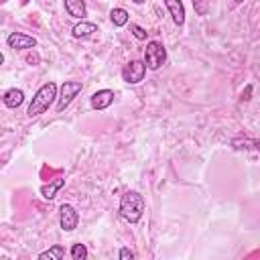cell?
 I'll return each instance as SVG.
<instances>
[{
    "instance_id": "6da1fadb",
    "label": "cell",
    "mask_w": 260,
    "mask_h": 260,
    "mask_svg": "<svg viewBox=\"0 0 260 260\" xmlns=\"http://www.w3.org/2000/svg\"><path fill=\"white\" fill-rule=\"evenodd\" d=\"M57 100V83L55 81H47L43 83L37 93L32 95L30 104H28V110H26V116L28 118H37L41 116L43 112H47L51 108V104Z\"/></svg>"
},
{
    "instance_id": "7a4b0ae2",
    "label": "cell",
    "mask_w": 260,
    "mask_h": 260,
    "mask_svg": "<svg viewBox=\"0 0 260 260\" xmlns=\"http://www.w3.org/2000/svg\"><path fill=\"white\" fill-rule=\"evenodd\" d=\"M144 197L138 191H126L120 199V215L128 221V223H138L144 215Z\"/></svg>"
},
{
    "instance_id": "3957f363",
    "label": "cell",
    "mask_w": 260,
    "mask_h": 260,
    "mask_svg": "<svg viewBox=\"0 0 260 260\" xmlns=\"http://www.w3.org/2000/svg\"><path fill=\"white\" fill-rule=\"evenodd\" d=\"M167 61V49L160 41H148L146 43V49H144V63L148 69L156 71L165 65Z\"/></svg>"
},
{
    "instance_id": "277c9868",
    "label": "cell",
    "mask_w": 260,
    "mask_h": 260,
    "mask_svg": "<svg viewBox=\"0 0 260 260\" xmlns=\"http://www.w3.org/2000/svg\"><path fill=\"white\" fill-rule=\"evenodd\" d=\"M81 89H83V83H81V81H63L61 87H59V95H57V106H55V110L61 114V112L73 102V98H77V93H81Z\"/></svg>"
},
{
    "instance_id": "5b68a950",
    "label": "cell",
    "mask_w": 260,
    "mask_h": 260,
    "mask_svg": "<svg viewBox=\"0 0 260 260\" xmlns=\"http://www.w3.org/2000/svg\"><path fill=\"white\" fill-rule=\"evenodd\" d=\"M146 69H148V67H146L144 61L134 59V61H130V63H126V65L122 67V79H124L126 83H130V85H136V83H140V81L144 79Z\"/></svg>"
},
{
    "instance_id": "8992f818",
    "label": "cell",
    "mask_w": 260,
    "mask_h": 260,
    "mask_svg": "<svg viewBox=\"0 0 260 260\" xmlns=\"http://www.w3.org/2000/svg\"><path fill=\"white\" fill-rule=\"evenodd\" d=\"M77 223H79L77 209L73 205H69V203H63L59 207V225H61V230L63 232H73L77 228Z\"/></svg>"
},
{
    "instance_id": "52a82bcc",
    "label": "cell",
    "mask_w": 260,
    "mask_h": 260,
    "mask_svg": "<svg viewBox=\"0 0 260 260\" xmlns=\"http://www.w3.org/2000/svg\"><path fill=\"white\" fill-rule=\"evenodd\" d=\"M6 43L10 49H16V51H24V49H35L37 47V39L32 35H26V32H10L6 37Z\"/></svg>"
},
{
    "instance_id": "ba28073f",
    "label": "cell",
    "mask_w": 260,
    "mask_h": 260,
    "mask_svg": "<svg viewBox=\"0 0 260 260\" xmlns=\"http://www.w3.org/2000/svg\"><path fill=\"white\" fill-rule=\"evenodd\" d=\"M114 91L112 89H98L91 98H89V104H91V108L93 110H106V108H110L112 104H114Z\"/></svg>"
},
{
    "instance_id": "9c48e42d",
    "label": "cell",
    "mask_w": 260,
    "mask_h": 260,
    "mask_svg": "<svg viewBox=\"0 0 260 260\" xmlns=\"http://www.w3.org/2000/svg\"><path fill=\"white\" fill-rule=\"evenodd\" d=\"M162 2H165L167 10H169L173 22L177 26H183L185 24V6H183V0H162Z\"/></svg>"
},
{
    "instance_id": "30bf717a",
    "label": "cell",
    "mask_w": 260,
    "mask_h": 260,
    "mask_svg": "<svg viewBox=\"0 0 260 260\" xmlns=\"http://www.w3.org/2000/svg\"><path fill=\"white\" fill-rule=\"evenodd\" d=\"M98 32V24L95 22H87V20H81V22H77L73 28H71V35L75 37V39H89V37H93Z\"/></svg>"
},
{
    "instance_id": "8fae6325",
    "label": "cell",
    "mask_w": 260,
    "mask_h": 260,
    "mask_svg": "<svg viewBox=\"0 0 260 260\" xmlns=\"http://www.w3.org/2000/svg\"><path fill=\"white\" fill-rule=\"evenodd\" d=\"M2 102H4L6 108H12V110H14V108L22 106V102H24V91H22V89H16V87L6 89L4 95H2Z\"/></svg>"
},
{
    "instance_id": "7c38bea8",
    "label": "cell",
    "mask_w": 260,
    "mask_h": 260,
    "mask_svg": "<svg viewBox=\"0 0 260 260\" xmlns=\"http://www.w3.org/2000/svg\"><path fill=\"white\" fill-rule=\"evenodd\" d=\"M65 12L73 18L83 20V16L87 14V6L83 0H65Z\"/></svg>"
},
{
    "instance_id": "4fadbf2b",
    "label": "cell",
    "mask_w": 260,
    "mask_h": 260,
    "mask_svg": "<svg viewBox=\"0 0 260 260\" xmlns=\"http://www.w3.org/2000/svg\"><path fill=\"white\" fill-rule=\"evenodd\" d=\"M63 187H65V179H61V177H59V179H53V181H49L47 185L41 187V195L51 201V199L57 197V193H59Z\"/></svg>"
},
{
    "instance_id": "5bb4252c",
    "label": "cell",
    "mask_w": 260,
    "mask_h": 260,
    "mask_svg": "<svg viewBox=\"0 0 260 260\" xmlns=\"http://www.w3.org/2000/svg\"><path fill=\"white\" fill-rule=\"evenodd\" d=\"M232 146L236 150H260V138L238 136V138H232Z\"/></svg>"
},
{
    "instance_id": "9a60e30c",
    "label": "cell",
    "mask_w": 260,
    "mask_h": 260,
    "mask_svg": "<svg viewBox=\"0 0 260 260\" xmlns=\"http://www.w3.org/2000/svg\"><path fill=\"white\" fill-rule=\"evenodd\" d=\"M110 20H112V24L114 26H126L128 24V20H130V14H128V10L126 8H112L110 10Z\"/></svg>"
},
{
    "instance_id": "2e32d148",
    "label": "cell",
    "mask_w": 260,
    "mask_h": 260,
    "mask_svg": "<svg viewBox=\"0 0 260 260\" xmlns=\"http://www.w3.org/2000/svg\"><path fill=\"white\" fill-rule=\"evenodd\" d=\"M63 256H65V248L61 244H53L49 250L41 252L37 258L39 260H63Z\"/></svg>"
},
{
    "instance_id": "e0dca14e",
    "label": "cell",
    "mask_w": 260,
    "mask_h": 260,
    "mask_svg": "<svg viewBox=\"0 0 260 260\" xmlns=\"http://www.w3.org/2000/svg\"><path fill=\"white\" fill-rule=\"evenodd\" d=\"M69 256H71L73 260H85V258H87V248H85V244H73L71 250H69Z\"/></svg>"
},
{
    "instance_id": "ac0fdd59",
    "label": "cell",
    "mask_w": 260,
    "mask_h": 260,
    "mask_svg": "<svg viewBox=\"0 0 260 260\" xmlns=\"http://www.w3.org/2000/svg\"><path fill=\"white\" fill-rule=\"evenodd\" d=\"M130 30H132V35L138 39V41H146V30L142 28V26H138V24H130Z\"/></svg>"
},
{
    "instance_id": "d6986e66",
    "label": "cell",
    "mask_w": 260,
    "mask_h": 260,
    "mask_svg": "<svg viewBox=\"0 0 260 260\" xmlns=\"http://www.w3.org/2000/svg\"><path fill=\"white\" fill-rule=\"evenodd\" d=\"M118 258H120V260H134V252H132L130 248H120Z\"/></svg>"
},
{
    "instance_id": "ffe728a7",
    "label": "cell",
    "mask_w": 260,
    "mask_h": 260,
    "mask_svg": "<svg viewBox=\"0 0 260 260\" xmlns=\"http://www.w3.org/2000/svg\"><path fill=\"white\" fill-rule=\"evenodd\" d=\"M252 89H254V85H252V83H248V85H246V89L242 91V98H240V100H242V102L252 100Z\"/></svg>"
},
{
    "instance_id": "44dd1931",
    "label": "cell",
    "mask_w": 260,
    "mask_h": 260,
    "mask_svg": "<svg viewBox=\"0 0 260 260\" xmlns=\"http://www.w3.org/2000/svg\"><path fill=\"white\" fill-rule=\"evenodd\" d=\"M132 2H134V4H142L144 0H132Z\"/></svg>"
},
{
    "instance_id": "7402d4cb",
    "label": "cell",
    "mask_w": 260,
    "mask_h": 260,
    "mask_svg": "<svg viewBox=\"0 0 260 260\" xmlns=\"http://www.w3.org/2000/svg\"><path fill=\"white\" fill-rule=\"evenodd\" d=\"M242 2H244V0H234V4H236V6H238V4H242Z\"/></svg>"
}]
</instances>
